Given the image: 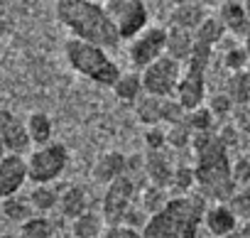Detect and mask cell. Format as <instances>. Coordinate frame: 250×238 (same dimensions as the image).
I'll return each instance as SVG.
<instances>
[{
    "label": "cell",
    "instance_id": "6da1fadb",
    "mask_svg": "<svg viewBox=\"0 0 250 238\" xmlns=\"http://www.w3.org/2000/svg\"><path fill=\"white\" fill-rule=\"evenodd\" d=\"M194 182L201 196H211L216 204H226L235 194L230 177L233 162L228 155V143L216 133H194Z\"/></svg>",
    "mask_w": 250,
    "mask_h": 238
},
{
    "label": "cell",
    "instance_id": "7a4b0ae2",
    "mask_svg": "<svg viewBox=\"0 0 250 238\" xmlns=\"http://www.w3.org/2000/svg\"><path fill=\"white\" fill-rule=\"evenodd\" d=\"M59 22L71 32L74 40L96 44L101 49H113L120 44V35L108 18L103 3L93 0H59L54 5Z\"/></svg>",
    "mask_w": 250,
    "mask_h": 238
},
{
    "label": "cell",
    "instance_id": "3957f363",
    "mask_svg": "<svg viewBox=\"0 0 250 238\" xmlns=\"http://www.w3.org/2000/svg\"><path fill=\"white\" fill-rule=\"evenodd\" d=\"M206 199L201 194H179L152 214L143 226V238H196L204 223Z\"/></svg>",
    "mask_w": 250,
    "mask_h": 238
},
{
    "label": "cell",
    "instance_id": "277c9868",
    "mask_svg": "<svg viewBox=\"0 0 250 238\" xmlns=\"http://www.w3.org/2000/svg\"><path fill=\"white\" fill-rule=\"evenodd\" d=\"M101 216L108 223V228L110 226H128V228H143L145 226L147 216H143L140 192L128 174L105 187Z\"/></svg>",
    "mask_w": 250,
    "mask_h": 238
},
{
    "label": "cell",
    "instance_id": "5b68a950",
    "mask_svg": "<svg viewBox=\"0 0 250 238\" xmlns=\"http://www.w3.org/2000/svg\"><path fill=\"white\" fill-rule=\"evenodd\" d=\"M64 54L74 71H79L81 76H86L101 86H115V81L120 79L118 64L105 54V49H101L96 44H86V42L69 37L64 42Z\"/></svg>",
    "mask_w": 250,
    "mask_h": 238
},
{
    "label": "cell",
    "instance_id": "8992f818",
    "mask_svg": "<svg viewBox=\"0 0 250 238\" xmlns=\"http://www.w3.org/2000/svg\"><path fill=\"white\" fill-rule=\"evenodd\" d=\"M211 57H213L211 47L194 42L191 57H189L187 66H182V79L177 86V103L187 113L201 108V103L206 98V71H208Z\"/></svg>",
    "mask_w": 250,
    "mask_h": 238
},
{
    "label": "cell",
    "instance_id": "52a82bcc",
    "mask_svg": "<svg viewBox=\"0 0 250 238\" xmlns=\"http://www.w3.org/2000/svg\"><path fill=\"white\" fill-rule=\"evenodd\" d=\"M25 162H27V179L35 187H47L54 179H59L62 172L66 170V165H69V150L62 143H49L44 148L32 150L25 157Z\"/></svg>",
    "mask_w": 250,
    "mask_h": 238
},
{
    "label": "cell",
    "instance_id": "ba28073f",
    "mask_svg": "<svg viewBox=\"0 0 250 238\" xmlns=\"http://www.w3.org/2000/svg\"><path fill=\"white\" fill-rule=\"evenodd\" d=\"M103 8L113 20L120 40H135L150 27V13L143 0H108V3H103Z\"/></svg>",
    "mask_w": 250,
    "mask_h": 238
},
{
    "label": "cell",
    "instance_id": "9c48e42d",
    "mask_svg": "<svg viewBox=\"0 0 250 238\" xmlns=\"http://www.w3.org/2000/svg\"><path fill=\"white\" fill-rule=\"evenodd\" d=\"M140 79H143V91L147 96L172 98V93H177V86H179V79H182V64L165 54L162 59H157L155 64L143 69Z\"/></svg>",
    "mask_w": 250,
    "mask_h": 238
},
{
    "label": "cell",
    "instance_id": "30bf717a",
    "mask_svg": "<svg viewBox=\"0 0 250 238\" xmlns=\"http://www.w3.org/2000/svg\"><path fill=\"white\" fill-rule=\"evenodd\" d=\"M165 54H167V30L157 27V25L140 32L128 47V59L138 69H147L150 64L162 59Z\"/></svg>",
    "mask_w": 250,
    "mask_h": 238
},
{
    "label": "cell",
    "instance_id": "8fae6325",
    "mask_svg": "<svg viewBox=\"0 0 250 238\" xmlns=\"http://www.w3.org/2000/svg\"><path fill=\"white\" fill-rule=\"evenodd\" d=\"M27 179V162L22 155H5L0 160V201L18 196Z\"/></svg>",
    "mask_w": 250,
    "mask_h": 238
},
{
    "label": "cell",
    "instance_id": "7c38bea8",
    "mask_svg": "<svg viewBox=\"0 0 250 238\" xmlns=\"http://www.w3.org/2000/svg\"><path fill=\"white\" fill-rule=\"evenodd\" d=\"M0 140H3L8 155H22L32 145L25 123L10 110H0Z\"/></svg>",
    "mask_w": 250,
    "mask_h": 238
},
{
    "label": "cell",
    "instance_id": "4fadbf2b",
    "mask_svg": "<svg viewBox=\"0 0 250 238\" xmlns=\"http://www.w3.org/2000/svg\"><path fill=\"white\" fill-rule=\"evenodd\" d=\"M208 15L211 13H206L204 3H196V0H182V3H177L172 8L169 22H172V27H179V30H187V32L194 35Z\"/></svg>",
    "mask_w": 250,
    "mask_h": 238
},
{
    "label": "cell",
    "instance_id": "5bb4252c",
    "mask_svg": "<svg viewBox=\"0 0 250 238\" xmlns=\"http://www.w3.org/2000/svg\"><path fill=\"white\" fill-rule=\"evenodd\" d=\"M218 20L223 22L228 35H238V37H248L250 32V20L245 13V3L240 0H223L218 5Z\"/></svg>",
    "mask_w": 250,
    "mask_h": 238
},
{
    "label": "cell",
    "instance_id": "9a60e30c",
    "mask_svg": "<svg viewBox=\"0 0 250 238\" xmlns=\"http://www.w3.org/2000/svg\"><path fill=\"white\" fill-rule=\"evenodd\" d=\"M204 223H206V231L213 236V238H223V236H230L238 231V218L233 216V211L228 209V204H213V206H206V214H204Z\"/></svg>",
    "mask_w": 250,
    "mask_h": 238
},
{
    "label": "cell",
    "instance_id": "2e32d148",
    "mask_svg": "<svg viewBox=\"0 0 250 238\" xmlns=\"http://www.w3.org/2000/svg\"><path fill=\"white\" fill-rule=\"evenodd\" d=\"M145 172L152 182V187L167 189L172 187V174H174V165L169 160V155L165 150H147V160H145Z\"/></svg>",
    "mask_w": 250,
    "mask_h": 238
},
{
    "label": "cell",
    "instance_id": "e0dca14e",
    "mask_svg": "<svg viewBox=\"0 0 250 238\" xmlns=\"http://www.w3.org/2000/svg\"><path fill=\"white\" fill-rule=\"evenodd\" d=\"M125 170H128V160H125L120 152H105L103 157L96 160V165L91 170V177H93V182L108 187L115 179L125 177Z\"/></svg>",
    "mask_w": 250,
    "mask_h": 238
},
{
    "label": "cell",
    "instance_id": "ac0fdd59",
    "mask_svg": "<svg viewBox=\"0 0 250 238\" xmlns=\"http://www.w3.org/2000/svg\"><path fill=\"white\" fill-rule=\"evenodd\" d=\"M59 211L64 218L69 221H76L79 216H83L88 209V194L83 187H69L59 194Z\"/></svg>",
    "mask_w": 250,
    "mask_h": 238
},
{
    "label": "cell",
    "instance_id": "d6986e66",
    "mask_svg": "<svg viewBox=\"0 0 250 238\" xmlns=\"http://www.w3.org/2000/svg\"><path fill=\"white\" fill-rule=\"evenodd\" d=\"M191 49H194V35L187 32V30H179V27H169L167 30V57L179 62V64H187L189 57H191Z\"/></svg>",
    "mask_w": 250,
    "mask_h": 238
},
{
    "label": "cell",
    "instance_id": "ffe728a7",
    "mask_svg": "<svg viewBox=\"0 0 250 238\" xmlns=\"http://www.w3.org/2000/svg\"><path fill=\"white\" fill-rule=\"evenodd\" d=\"M135 106H138L135 113H138V121H140V123H145V126H150V128H160L165 98H155V96L143 93V96L135 101Z\"/></svg>",
    "mask_w": 250,
    "mask_h": 238
},
{
    "label": "cell",
    "instance_id": "44dd1931",
    "mask_svg": "<svg viewBox=\"0 0 250 238\" xmlns=\"http://www.w3.org/2000/svg\"><path fill=\"white\" fill-rule=\"evenodd\" d=\"M226 27H223V22L218 20V15H208L204 22H201V27L194 32V42H199V44H206V47H211V49H216L223 40H226Z\"/></svg>",
    "mask_w": 250,
    "mask_h": 238
},
{
    "label": "cell",
    "instance_id": "7402d4cb",
    "mask_svg": "<svg viewBox=\"0 0 250 238\" xmlns=\"http://www.w3.org/2000/svg\"><path fill=\"white\" fill-rule=\"evenodd\" d=\"M25 128H27V135H30V143L32 145H49L52 140V118L47 113H32L27 121H25Z\"/></svg>",
    "mask_w": 250,
    "mask_h": 238
},
{
    "label": "cell",
    "instance_id": "603a6c76",
    "mask_svg": "<svg viewBox=\"0 0 250 238\" xmlns=\"http://www.w3.org/2000/svg\"><path fill=\"white\" fill-rule=\"evenodd\" d=\"M103 216L96 211H86L76 221H71V236L74 238H103Z\"/></svg>",
    "mask_w": 250,
    "mask_h": 238
},
{
    "label": "cell",
    "instance_id": "cb8c5ba5",
    "mask_svg": "<svg viewBox=\"0 0 250 238\" xmlns=\"http://www.w3.org/2000/svg\"><path fill=\"white\" fill-rule=\"evenodd\" d=\"M226 98L235 106H248L250 103V71H238V74L228 76Z\"/></svg>",
    "mask_w": 250,
    "mask_h": 238
},
{
    "label": "cell",
    "instance_id": "d4e9b609",
    "mask_svg": "<svg viewBox=\"0 0 250 238\" xmlns=\"http://www.w3.org/2000/svg\"><path fill=\"white\" fill-rule=\"evenodd\" d=\"M57 223L49 216L35 214L30 221L20 226V238H57Z\"/></svg>",
    "mask_w": 250,
    "mask_h": 238
},
{
    "label": "cell",
    "instance_id": "484cf974",
    "mask_svg": "<svg viewBox=\"0 0 250 238\" xmlns=\"http://www.w3.org/2000/svg\"><path fill=\"white\" fill-rule=\"evenodd\" d=\"M0 214H5V218H10V221L22 226L25 221H30L35 216V209H32L30 199H22L18 194V196H10L5 201H0Z\"/></svg>",
    "mask_w": 250,
    "mask_h": 238
},
{
    "label": "cell",
    "instance_id": "4316f807",
    "mask_svg": "<svg viewBox=\"0 0 250 238\" xmlns=\"http://www.w3.org/2000/svg\"><path fill=\"white\" fill-rule=\"evenodd\" d=\"M113 91H115V96L120 98V101H138L145 91H143V79H140V74H120V79L115 81V86H113Z\"/></svg>",
    "mask_w": 250,
    "mask_h": 238
},
{
    "label": "cell",
    "instance_id": "83f0119b",
    "mask_svg": "<svg viewBox=\"0 0 250 238\" xmlns=\"http://www.w3.org/2000/svg\"><path fill=\"white\" fill-rule=\"evenodd\" d=\"M30 204H32L35 211H42V216H44L47 211H52L54 206H59V192L52 189L49 184L47 187H35L30 192Z\"/></svg>",
    "mask_w": 250,
    "mask_h": 238
},
{
    "label": "cell",
    "instance_id": "f1b7e54d",
    "mask_svg": "<svg viewBox=\"0 0 250 238\" xmlns=\"http://www.w3.org/2000/svg\"><path fill=\"white\" fill-rule=\"evenodd\" d=\"M226 204H228V209L233 211V216L238 218V223L250 221V187L235 189V194H233Z\"/></svg>",
    "mask_w": 250,
    "mask_h": 238
},
{
    "label": "cell",
    "instance_id": "f546056e",
    "mask_svg": "<svg viewBox=\"0 0 250 238\" xmlns=\"http://www.w3.org/2000/svg\"><path fill=\"white\" fill-rule=\"evenodd\" d=\"M167 201H169V196H167L165 189H160V187H150V189H143V192H140V206H143V211H147V218H150L152 214H157Z\"/></svg>",
    "mask_w": 250,
    "mask_h": 238
},
{
    "label": "cell",
    "instance_id": "4dcf8cb0",
    "mask_svg": "<svg viewBox=\"0 0 250 238\" xmlns=\"http://www.w3.org/2000/svg\"><path fill=\"white\" fill-rule=\"evenodd\" d=\"M211 123H213V113L208 108H196L191 113H187V126L191 133H208L211 130Z\"/></svg>",
    "mask_w": 250,
    "mask_h": 238
},
{
    "label": "cell",
    "instance_id": "1f68e13d",
    "mask_svg": "<svg viewBox=\"0 0 250 238\" xmlns=\"http://www.w3.org/2000/svg\"><path fill=\"white\" fill-rule=\"evenodd\" d=\"M223 66H226L230 74L248 71V59H245V52H243V47L226 49V52H223Z\"/></svg>",
    "mask_w": 250,
    "mask_h": 238
},
{
    "label": "cell",
    "instance_id": "d6a6232c",
    "mask_svg": "<svg viewBox=\"0 0 250 238\" xmlns=\"http://www.w3.org/2000/svg\"><path fill=\"white\" fill-rule=\"evenodd\" d=\"M230 177H233V184H235V189L250 187V160H248V157H238V160L233 162Z\"/></svg>",
    "mask_w": 250,
    "mask_h": 238
},
{
    "label": "cell",
    "instance_id": "836d02e7",
    "mask_svg": "<svg viewBox=\"0 0 250 238\" xmlns=\"http://www.w3.org/2000/svg\"><path fill=\"white\" fill-rule=\"evenodd\" d=\"M191 184H194V167L177 165L174 167V174H172V187H177V189H191Z\"/></svg>",
    "mask_w": 250,
    "mask_h": 238
},
{
    "label": "cell",
    "instance_id": "e575fe53",
    "mask_svg": "<svg viewBox=\"0 0 250 238\" xmlns=\"http://www.w3.org/2000/svg\"><path fill=\"white\" fill-rule=\"evenodd\" d=\"M145 143H147V150H165L167 130H162V128H150V130L145 133Z\"/></svg>",
    "mask_w": 250,
    "mask_h": 238
},
{
    "label": "cell",
    "instance_id": "d590c367",
    "mask_svg": "<svg viewBox=\"0 0 250 238\" xmlns=\"http://www.w3.org/2000/svg\"><path fill=\"white\" fill-rule=\"evenodd\" d=\"M103 238H143V231L138 228H128V226H110Z\"/></svg>",
    "mask_w": 250,
    "mask_h": 238
},
{
    "label": "cell",
    "instance_id": "8d00e7d4",
    "mask_svg": "<svg viewBox=\"0 0 250 238\" xmlns=\"http://www.w3.org/2000/svg\"><path fill=\"white\" fill-rule=\"evenodd\" d=\"M208 110H211V113H221V115L228 113V110H230V101L226 98V93H223V96H216V98L211 101V108H208Z\"/></svg>",
    "mask_w": 250,
    "mask_h": 238
},
{
    "label": "cell",
    "instance_id": "74e56055",
    "mask_svg": "<svg viewBox=\"0 0 250 238\" xmlns=\"http://www.w3.org/2000/svg\"><path fill=\"white\" fill-rule=\"evenodd\" d=\"M238 233H240V238H250V221L240 223V226H238Z\"/></svg>",
    "mask_w": 250,
    "mask_h": 238
},
{
    "label": "cell",
    "instance_id": "f35d334b",
    "mask_svg": "<svg viewBox=\"0 0 250 238\" xmlns=\"http://www.w3.org/2000/svg\"><path fill=\"white\" fill-rule=\"evenodd\" d=\"M243 52H245V59H248V69H250V32H248V37L243 40Z\"/></svg>",
    "mask_w": 250,
    "mask_h": 238
},
{
    "label": "cell",
    "instance_id": "ab89813d",
    "mask_svg": "<svg viewBox=\"0 0 250 238\" xmlns=\"http://www.w3.org/2000/svg\"><path fill=\"white\" fill-rule=\"evenodd\" d=\"M8 155V150H5V145H3V140H0V160H3Z\"/></svg>",
    "mask_w": 250,
    "mask_h": 238
},
{
    "label": "cell",
    "instance_id": "60d3db41",
    "mask_svg": "<svg viewBox=\"0 0 250 238\" xmlns=\"http://www.w3.org/2000/svg\"><path fill=\"white\" fill-rule=\"evenodd\" d=\"M0 238H20L18 233H0Z\"/></svg>",
    "mask_w": 250,
    "mask_h": 238
},
{
    "label": "cell",
    "instance_id": "b9f144b4",
    "mask_svg": "<svg viewBox=\"0 0 250 238\" xmlns=\"http://www.w3.org/2000/svg\"><path fill=\"white\" fill-rule=\"evenodd\" d=\"M245 13H248V20H250V0L245 3Z\"/></svg>",
    "mask_w": 250,
    "mask_h": 238
},
{
    "label": "cell",
    "instance_id": "7bdbcfd3",
    "mask_svg": "<svg viewBox=\"0 0 250 238\" xmlns=\"http://www.w3.org/2000/svg\"><path fill=\"white\" fill-rule=\"evenodd\" d=\"M223 238H240V233L235 231V233H230V236H223Z\"/></svg>",
    "mask_w": 250,
    "mask_h": 238
},
{
    "label": "cell",
    "instance_id": "ee69618b",
    "mask_svg": "<svg viewBox=\"0 0 250 238\" xmlns=\"http://www.w3.org/2000/svg\"><path fill=\"white\" fill-rule=\"evenodd\" d=\"M57 238H59V236H57Z\"/></svg>",
    "mask_w": 250,
    "mask_h": 238
}]
</instances>
